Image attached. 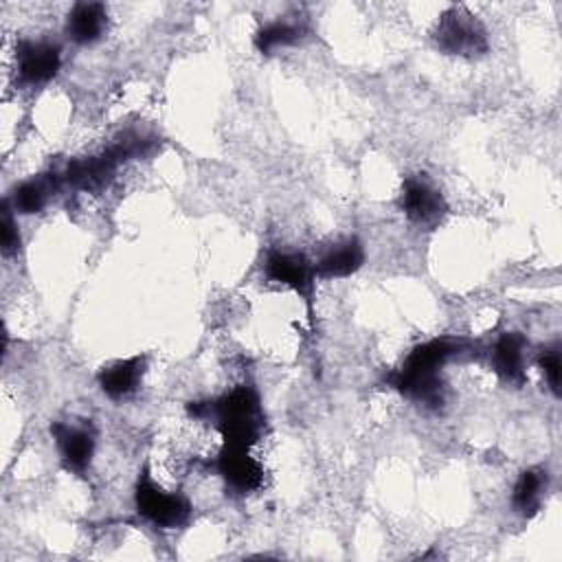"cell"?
I'll return each instance as SVG.
<instances>
[{
  "instance_id": "2",
  "label": "cell",
  "mask_w": 562,
  "mask_h": 562,
  "mask_svg": "<svg viewBox=\"0 0 562 562\" xmlns=\"http://www.w3.org/2000/svg\"><path fill=\"white\" fill-rule=\"evenodd\" d=\"M459 349L461 342L452 338H432L422 342L406 356L402 367L389 375V384L406 397L437 406L443 402L439 371L452 356L459 353Z\"/></svg>"
},
{
  "instance_id": "11",
  "label": "cell",
  "mask_w": 562,
  "mask_h": 562,
  "mask_svg": "<svg viewBox=\"0 0 562 562\" xmlns=\"http://www.w3.org/2000/svg\"><path fill=\"white\" fill-rule=\"evenodd\" d=\"M364 263V246L358 237H345L334 244L316 263L314 272L323 279H342Z\"/></svg>"
},
{
  "instance_id": "6",
  "label": "cell",
  "mask_w": 562,
  "mask_h": 562,
  "mask_svg": "<svg viewBox=\"0 0 562 562\" xmlns=\"http://www.w3.org/2000/svg\"><path fill=\"white\" fill-rule=\"evenodd\" d=\"M400 206L413 224L424 228L437 226L448 213V204L439 193V189H435L428 180L417 176H408L404 180L402 193H400Z\"/></svg>"
},
{
  "instance_id": "17",
  "label": "cell",
  "mask_w": 562,
  "mask_h": 562,
  "mask_svg": "<svg viewBox=\"0 0 562 562\" xmlns=\"http://www.w3.org/2000/svg\"><path fill=\"white\" fill-rule=\"evenodd\" d=\"M0 239H2V252L13 255L20 248V231L13 215V209L9 202L2 204V220H0Z\"/></svg>"
},
{
  "instance_id": "7",
  "label": "cell",
  "mask_w": 562,
  "mask_h": 562,
  "mask_svg": "<svg viewBox=\"0 0 562 562\" xmlns=\"http://www.w3.org/2000/svg\"><path fill=\"white\" fill-rule=\"evenodd\" d=\"M215 470L235 494L255 492L263 483V468L250 454V448L224 446L215 457Z\"/></svg>"
},
{
  "instance_id": "13",
  "label": "cell",
  "mask_w": 562,
  "mask_h": 562,
  "mask_svg": "<svg viewBox=\"0 0 562 562\" xmlns=\"http://www.w3.org/2000/svg\"><path fill=\"white\" fill-rule=\"evenodd\" d=\"M525 338L516 331H505L492 347V367L507 380L520 384L525 380Z\"/></svg>"
},
{
  "instance_id": "15",
  "label": "cell",
  "mask_w": 562,
  "mask_h": 562,
  "mask_svg": "<svg viewBox=\"0 0 562 562\" xmlns=\"http://www.w3.org/2000/svg\"><path fill=\"white\" fill-rule=\"evenodd\" d=\"M55 189H57V178H50V176L24 180L15 187V191L11 195V209L22 215L40 213L46 206V202Z\"/></svg>"
},
{
  "instance_id": "9",
  "label": "cell",
  "mask_w": 562,
  "mask_h": 562,
  "mask_svg": "<svg viewBox=\"0 0 562 562\" xmlns=\"http://www.w3.org/2000/svg\"><path fill=\"white\" fill-rule=\"evenodd\" d=\"M50 435L55 439L59 459L66 470L83 474L94 454V435L86 426L55 422L50 424Z\"/></svg>"
},
{
  "instance_id": "12",
  "label": "cell",
  "mask_w": 562,
  "mask_h": 562,
  "mask_svg": "<svg viewBox=\"0 0 562 562\" xmlns=\"http://www.w3.org/2000/svg\"><path fill=\"white\" fill-rule=\"evenodd\" d=\"M108 26V11L101 2H77L66 18V37L79 46L97 42Z\"/></svg>"
},
{
  "instance_id": "5",
  "label": "cell",
  "mask_w": 562,
  "mask_h": 562,
  "mask_svg": "<svg viewBox=\"0 0 562 562\" xmlns=\"http://www.w3.org/2000/svg\"><path fill=\"white\" fill-rule=\"evenodd\" d=\"M61 66V48L48 40H20L15 46V70L22 86L50 81Z\"/></svg>"
},
{
  "instance_id": "8",
  "label": "cell",
  "mask_w": 562,
  "mask_h": 562,
  "mask_svg": "<svg viewBox=\"0 0 562 562\" xmlns=\"http://www.w3.org/2000/svg\"><path fill=\"white\" fill-rule=\"evenodd\" d=\"M266 277L274 283H281L310 301L314 288V263L301 252H285V250H270L266 257Z\"/></svg>"
},
{
  "instance_id": "4",
  "label": "cell",
  "mask_w": 562,
  "mask_h": 562,
  "mask_svg": "<svg viewBox=\"0 0 562 562\" xmlns=\"http://www.w3.org/2000/svg\"><path fill=\"white\" fill-rule=\"evenodd\" d=\"M432 40L448 55L474 57L487 50L485 26L463 7H450L435 24Z\"/></svg>"
},
{
  "instance_id": "1",
  "label": "cell",
  "mask_w": 562,
  "mask_h": 562,
  "mask_svg": "<svg viewBox=\"0 0 562 562\" xmlns=\"http://www.w3.org/2000/svg\"><path fill=\"white\" fill-rule=\"evenodd\" d=\"M187 411L195 419L211 422L224 437V446L250 448L259 441L263 430L259 393L248 384L235 386L215 400L191 402Z\"/></svg>"
},
{
  "instance_id": "14",
  "label": "cell",
  "mask_w": 562,
  "mask_h": 562,
  "mask_svg": "<svg viewBox=\"0 0 562 562\" xmlns=\"http://www.w3.org/2000/svg\"><path fill=\"white\" fill-rule=\"evenodd\" d=\"M544 490H547V470H542V468L522 470L514 485V492H512L514 509L522 516L536 514L542 503Z\"/></svg>"
},
{
  "instance_id": "10",
  "label": "cell",
  "mask_w": 562,
  "mask_h": 562,
  "mask_svg": "<svg viewBox=\"0 0 562 562\" xmlns=\"http://www.w3.org/2000/svg\"><path fill=\"white\" fill-rule=\"evenodd\" d=\"M143 373H145V356L114 360L99 371V386L110 400H125L138 389Z\"/></svg>"
},
{
  "instance_id": "16",
  "label": "cell",
  "mask_w": 562,
  "mask_h": 562,
  "mask_svg": "<svg viewBox=\"0 0 562 562\" xmlns=\"http://www.w3.org/2000/svg\"><path fill=\"white\" fill-rule=\"evenodd\" d=\"M301 35H303V29L299 24L288 22V20H274V22L263 24L255 33V46L261 53H270L274 48H283V46L299 42Z\"/></svg>"
},
{
  "instance_id": "3",
  "label": "cell",
  "mask_w": 562,
  "mask_h": 562,
  "mask_svg": "<svg viewBox=\"0 0 562 562\" xmlns=\"http://www.w3.org/2000/svg\"><path fill=\"white\" fill-rule=\"evenodd\" d=\"M134 505L136 512L160 529H176L189 522L191 518V503L180 492L162 490L147 468L140 470L134 487Z\"/></svg>"
},
{
  "instance_id": "18",
  "label": "cell",
  "mask_w": 562,
  "mask_h": 562,
  "mask_svg": "<svg viewBox=\"0 0 562 562\" xmlns=\"http://www.w3.org/2000/svg\"><path fill=\"white\" fill-rule=\"evenodd\" d=\"M538 364L542 369V375L549 384V389L553 391V395H560V349L558 347H547L542 349V353L538 356Z\"/></svg>"
}]
</instances>
